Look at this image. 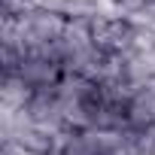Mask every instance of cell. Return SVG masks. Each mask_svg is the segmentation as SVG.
<instances>
[{"label": "cell", "instance_id": "obj_1", "mask_svg": "<svg viewBox=\"0 0 155 155\" xmlns=\"http://www.w3.org/2000/svg\"><path fill=\"white\" fill-rule=\"evenodd\" d=\"M12 76H21L25 85L31 91H40V88H55L64 76V64L46 52H28L25 61L18 64V73Z\"/></svg>", "mask_w": 155, "mask_h": 155}, {"label": "cell", "instance_id": "obj_2", "mask_svg": "<svg viewBox=\"0 0 155 155\" xmlns=\"http://www.w3.org/2000/svg\"><path fill=\"white\" fill-rule=\"evenodd\" d=\"M128 128L131 131H149L155 128V85H140L128 104H125Z\"/></svg>", "mask_w": 155, "mask_h": 155}, {"label": "cell", "instance_id": "obj_3", "mask_svg": "<svg viewBox=\"0 0 155 155\" xmlns=\"http://www.w3.org/2000/svg\"><path fill=\"white\" fill-rule=\"evenodd\" d=\"M31 94H34V91L25 85L21 76H3V85H0V110H3V116L25 113Z\"/></svg>", "mask_w": 155, "mask_h": 155}, {"label": "cell", "instance_id": "obj_4", "mask_svg": "<svg viewBox=\"0 0 155 155\" xmlns=\"http://www.w3.org/2000/svg\"><path fill=\"white\" fill-rule=\"evenodd\" d=\"M125 67H128V79L134 85H155V46L128 55Z\"/></svg>", "mask_w": 155, "mask_h": 155}, {"label": "cell", "instance_id": "obj_5", "mask_svg": "<svg viewBox=\"0 0 155 155\" xmlns=\"http://www.w3.org/2000/svg\"><path fill=\"white\" fill-rule=\"evenodd\" d=\"M110 6H113V12L122 15V18H137V15L149 6V0H110Z\"/></svg>", "mask_w": 155, "mask_h": 155}, {"label": "cell", "instance_id": "obj_6", "mask_svg": "<svg viewBox=\"0 0 155 155\" xmlns=\"http://www.w3.org/2000/svg\"><path fill=\"white\" fill-rule=\"evenodd\" d=\"M25 3H34V0H25Z\"/></svg>", "mask_w": 155, "mask_h": 155}]
</instances>
